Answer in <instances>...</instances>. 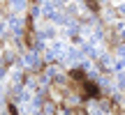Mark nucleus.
Segmentation results:
<instances>
[{"instance_id":"1","label":"nucleus","mask_w":125,"mask_h":115,"mask_svg":"<svg viewBox=\"0 0 125 115\" xmlns=\"http://www.w3.org/2000/svg\"><path fill=\"white\" fill-rule=\"evenodd\" d=\"M86 2H88V7L93 9V12H97V2H95V0H86Z\"/></svg>"}]
</instances>
